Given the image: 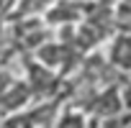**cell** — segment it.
I'll return each mask as SVG.
<instances>
[{
    "label": "cell",
    "instance_id": "5",
    "mask_svg": "<svg viewBox=\"0 0 131 128\" xmlns=\"http://www.w3.org/2000/svg\"><path fill=\"white\" fill-rule=\"evenodd\" d=\"M121 105H123V113H131V85L121 90Z\"/></svg>",
    "mask_w": 131,
    "mask_h": 128
},
{
    "label": "cell",
    "instance_id": "1",
    "mask_svg": "<svg viewBox=\"0 0 131 128\" xmlns=\"http://www.w3.org/2000/svg\"><path fill=\"white\" fill-rule=\"evenodd\" d=\"M111 64L131 72V33H118L111 44Z\"/></svg>",
    "mask_w": 131,
    "mask_h": 128
},
{
    "label": "cell",
    "instance_id": "4",
    "mask_svg": "<svg viewBox=\"0 0 131 128\" xmlns=\"http://www.w3.org/2000/svg\"><path fill=\"white\" fill-rule=\"evenodd\" d=\"M13 82H16V80H13V74H10L5 67H0V95H3V92H5Z\"/></svg>",
    "mask_w": 131,
    "mask_h": 128
},
{
    "label": "cell",
    "instance_id": "3",
    "mask_svg": "<svg viewBox=\"0 0 131 128\" xmlns=\"http://www.w3.org/2000/svg\"><path fill=\"white\" fill-rule=\"evenodd\" d=\"M51 3H54V0H21L16 16H18V18H31V16L46 13V10L51 8Z\"/></svg>",
    "mask_w": 131,
    "mask_h": 128
},
{
    "label": "cell",
    "instance_id": "6",
    "mask_svg": "<svg viewBox=\"0 0 131 128\" xmlns=\"http://www.w3.org/2000/svg\"><path fill=\"white\" fill-rule=\"evenodd\" d=\"M0 125H3V118H0Z\"/></svg>",
    "mask_w": 131,
    "mask_h": 128
},
{
    "label": "cell",
    "instance_id": "2",
    "mask_svg": "<svg viewBox=\"0 0 131 128\" xmlns=\"http://www.w3.org/2000/svg\"><path fill=\"white\" fill-rule=\"evenodd\" d=\"M93 113H103V115H118V113H123L121 90H118V87H105L100 95H95V100H93Z\"/></svg>",
    "mask_w": 131,
    "mask_h": 128
}]
</instances>
